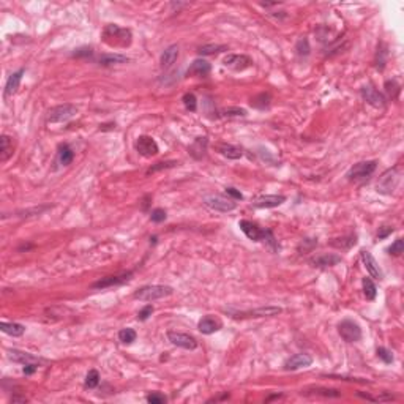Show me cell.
<instances>
[{"instance_id":"51","label":"cell","mask_w":404,"mask_h":404,"mask_svg":"<svg viewBox=\"0 0 404 404\" xmlns=\"http://www.w3.org/2000/svg\"><path fill=\"white\" fill-rule=\"evenodd\" d=\"M393 232V227H388V226H384V227H381V231L377 232V238H385V237H388L390 234Z\"/></svg>"},{"instance_id":"25","label":"cell","mask_w":404,"mask_h":404,"mask_svg":"<svg viewBox=\"0 0 404 404\" xmlns=\"http://www.w3.org/2000/svg\"><path fill=\"white\" fill-rule=\"evenodd\" d=\"M210 69H212V67L207 60L198 59V60H194L191 63V67L188 68L186 74L188 76H207L208 73H210Z\"/></svg>"},{"instance_id":"50","label":"cell","mask_w":404,"mask_h":404,"mask_svg":"<svg viewBox=\"0 0 404 404\" xmlns=\"http://www.w3.org/2000/svg\"><path fill=\"white\" fill-rule=\"evenodd\" d=\"M93 54V49L92 48H79V49H76L74 52H73V57H90Z\"/></svg>"},{"instance_id":"43","label":"cell","mask_w":404,"mask_h":404,"mask_svg":"<svg viewBox=\"0 0 404 404\" xmlns=\"http://www.w3.org/2000/svg\"><path fill=\"white\" fill-rule=\"evenodd\" d=\"M223 117H246V111L242 107H227L223 111Z\"/></svg>"},{"instance_id":"19","label":"cell","mask_w":404,"mask_h":404,"mask_svg":"<svg viewBox=\"0 0 404 404\" xmlns=\"http://www.w3.org/2000/svg\"><path fill=\"white\" fill-rule=\"evenodd\" d=\"M6 355H8L10 360H13V362H16V363H21V365H30V363H43L44 360L40 358V357H35V355H32V354L29 352H22V351H17V349H13V351H8L6 352Z\"/></svg>"},{"instance_id":"52","label":"cell","mask_w":404,"mask_h":404,"mask_svg":"<svg viewBox=\"0 0 404 404\" xmlns=\"http://www.w3.org/2000/svg\"><path fill=\"white\" fill-rule=\"evenodd\" d=\"M36 370H38V363H30V365H24L22 372L25 376H30V374H34Z\"/></svg>"},{"instance_id":"20","label":"cell","mask_w":404,"mask_h":404,"mask_svg":"<svg viewBox=\"0 0 404 404\" xmlns=\"http://www.w3.org/2000/svg\"><path fill=\"white\" fill-rule=\"evenodd\" d=\"M343 259L338 254H333V252H325V254H320V256H316L313 257L311 262L313 267H318V269H327V267H333V265L339 264Z\"/></svg>"},{"instance_id":"11","label":"cell","mask_w":404,"mask_h":404,"mask_svg":"<svg viewBox=\"0 0 404 404\" xmlns=\"http://www.w3.org/2000/svg\"><path fill=\"white\" fill-rule=\"evenodd\" d=\"M223 65L232 69V71H243V69L252 65V60L251 57L245 54H229L223 59Z\"/></svg>"},{"instance_id":"14","label":"cell","mask_w":404,"mask_h":404,"mask_svg":"<svg viewBox=\"0 0 404 404\" xmlns=\"http://www.w3.org/2000/svg\"><path fill=\"white\" fill-rule=\"evenodd\" d=\"M313 363V357L309 354H294L292 357H289L286 362H284V371H297L300 368H306Z\"/></svg>"},{"instance_id":"2","label":"cell","mask_w":404,"mask_h":404,"mask_svg":"<svg viewBox=\"0 0 404 404\" xmlns=\"http://www.w3.org/2000/svg\"><path fill=\"white\" fill-rule=\"evenodd\" d=\"M174 289L166 284H150V286H144L141 289H137L135 292V299L141 302H155L164 299V297L172 295Z\"/></svg>"},{"instance_id":"35","label":"cell","mask_w":404,"mask_h":404,"mask_svg":"<svg viewBox=\"0 0 404 404\" xmlns=\"http://www.w3.org/2000/svg\"><path fill=\"white\" fill-rule=\"evenodd\" d=\"M363 294L366 297V300H374L376 295H377V289L374 286V283H372L370 278H363Z\"/></svg>"},{"instance_id":"37","label":"cell","mask_w":404,"mask_h":404,"mask_svg":"<svg viewBox=\"0 0 404 404\" xmlns=\"http://www.w3.org/2000/svg\"><path fill=\"white\" fill-rule=\"evenodd\" d=\"M182 101H183V106H185L189 112L198 111V98H196L194 93H185L183 95Z\"/></svg>"},{"instance_id":"15","label":"cell","mask_w":404,"mask_h":404,"mask_svg":"<svg viewBox=\"0 0 404 404\" xmlns=\"http://www.w3.org/2000/svg\"><path fill=\"white\" fill-rule=\"evenodd\" d=\"M281 313L283 309L280 306H261L256 309H250V311L236 313L234 318H271V316H278Z\"/></svg>"},{"instance_id":"46","label":"cell","mask_w":404,"mask_h":404,"mask_svg":"<svg viewBox=\"0 0 404 404\" xmlns=\"http://www.w3.org/2000/svg\"><path fill=\"white\" fill-rule=\"evenodd\" d=\"M316 245H318V240H316V238H305V240H302V243L299 245V251L300 252L311 251Z\"/></svg>"},{"instance_id":"34","label":"cell","mask_w":404,"mask_h":404,"mask_svg":"<svg viewBox=\"0 0 404 404\" xmlns=\"http://www.w3.org/2000/svg\"><path fill=\"white\" fill-rule=\"evenodd\" d=\"M357 243V237L355 236H347V237H343V238H335L332 245L333 246H337V248H341V250H349L351 246H354Z\"/></svg>"},{"instance_id":"4","label":"cell","mask_w":404,"mask_h":404,"mask_svg":"<svg viewBox=\"0 0 404 404\" xmlns=\"http://www.w3.org/2000/svg\"><path fill=\"white\" fill-rule=\"evenodd\" d=\"M204 204L212 208L215 212H219V213H227V212H232L237 208V202L231 199V198H224V196L221 194H210V196H205L204 198Z\"/></svg>"},{"instance_id":"10","label":"cell","mask_w":404,"mask_h":404,"mask_svg":"<svg viewBox=\"0 0 404 404\" xmlns=\"http://www.w3.org/2000/svg\"><path fill=\"white\" fill-rule=\"evenodd\" d=\"M168 339L174 346L182 347V349H186V351H194L196 347H198V341H196V338L188 333L170 330V332H168Z\"/></svg>"},{"instance_id":"26","label":"cell","mask_w":404,"mask_h":404,"mask_svg":"<svg viewBox=\"0 0 404 404\" xmlns=\"http://www.w3.org/2000/svg\"><path fill=\"white\" fill-rule=\"evenodd\" d=\"M13 155V139L6 135L0 136V161L5 163Z\"/></svg>"},{"instance_id":"53","label":"cell","mask_w":404,"mask_h":404,"mask_svg":"<svg viewBox=\"0 0 404 404\" xmlns=\"http://www.w3.org/2000/svg\"><path fill=\"white\" fill-rule=\"evenodd\" d=\"M11 403H27V398H25V396H19V395H13L11 396Z\"/></svg>"},{"instance_id":"38","label":"cell","mask_w":404,"mask_h":404,"mask_svg":"<svg viewBox=\"0 0 404 404\" xmlns=\"http://www.w3.org/2000/svg\"><path fill=\"white\" fill-rule=\"evenodd\" d=\"M98 384H100V372L97 370H90L85 376V387L95 388L98 387Z\"/></svg>"},{"instance_id":"27","label":"cell","mask_w":404,"mask_h":404,"mask_svg":"<svg viewBox=\"0 0 404 404\" xmlns=\"http://www.w3.org/2000/svg\"><path fill=\"white\" fill-rule=\"evenodd\" d=\"M0 330L3 333L10 335V337H21L25 332V327L22 324H17V322H0Z\"/></svg>"},{"instance_id":"40","label":"cell","mask_w":404,"mask_h":404,"mask_svg":"<svg viewBox=\"0 0 404 404\" xmlns=\"http://www.w3.org/2000/svg\"><path fill=\"white\" fill-rule=\"evenodd\" d=\"M376 354H377V357L382 360L384 363H387V365H390V363H393V354H391L388 349H385V347H377V351H376Z\"/></svg>"},{"instance_id":"8","label":"cell","mask_w":404,"mask_h":404,"mask_svg":"<svg viewBox=\"0 0 404 404\" xmlns=\"http://www.w3.org/2000/svg\"><path fill=\"white\" fill-rule=\"evenodd\" d=\"M238 227L242 229V232L246 237L252 240V242H264L265 237H267L270 232L269 229H262L261 226H257L256 223H252V221H248V219L240 221Z\"/></svg>"},{"instance_id":"22","label":"cell","mask_w":404,"mask_h":404,"mask_svg":"<svg viewBox=\"0 0 404 404\" xmlns=\"http://www.w3.org/2000/svg\"><path fill=\"white\" fill-rule=\"evenodd\" d=\"M179 59V46L177 44H170L169 48L163 50V54L160 57V67L163 69H169Z\"/></svg>"},{"instance_id":"44","label":"cell","mask_w":404,"mask_h":404,"mask_svg":"<svg viewBox=\"0 0 404 404\" xmlns=\"http://www.w3.org/2000/svg\"><path fill=\"white\" fill-rule=\"evenodd\" d=\"M145 400H147V403H150V404H164V403L168 401V398L164 396L163 393H158V391H153V393H149Z\"/></svg>"},{"instance_id":"18","label":"cell","mask_w":404,"mask_h":404,"mask_svg":"<svg viewBox=\"0 0 404 404\" xmlns=\"http://www.w3.org/2000/svg\"><path fill=\"white\" fill-rule=\"evenodd\" d=\"M198 328H199L201 333H204V335H212V333L218 332V330H221V328H223V322H221V319L217 318V316L207 314V316H204V318H202V319L199 320Z\"/></svg>"},{"instance_id":"45","label":"cell","mask_w":404,"mask_h":404,"mask_svg":"<svg viewBox=\"0 0 404 404\" xmlns=\"http://www.w3.org/2000/svg\"><path fill=\"white\" fill-rule=\"evenodd\" d=\"M385 92L390 98H396L398 92H400V85L396 84V81H387L385 82Z\"/></svg>"},{"instance_id":"30","label":"cell","mask_w":404,"mask_h":404,"mask_svg":"<svg viewBox=\"0 0 404 404\" xmlns=\"http://www.w3.org/2000/svg\"><path fill=\"white\" fill-rule=\"evenodd\" d=\"M128 60H130L128 57L122 54H104L100 57V65L109 67V65H117V63H125Z\"/></svg>"},{"instance_id":"17","label":"cell","mask_w":404,"mask_h":404,"mask_svg":"<svg viewBox=\"0 0 404 404\" xmlns=\"http://www.w3.org/2000/svg\"><path fill=\"white\" fill-rule=\"evenodd\" d=\"M362 97L368 104H371L372 107H384L385 103H387V100H385L384 95L376 90L372 85H363L362 87Z\"/></svg>"},{"instance_id":"39","label":"cell","mask_w":404,"mask_h":404,"mask_svg":"<svg viewBox=\"0 0 404 404\" xmlns=\"http://www.w3.org/2000/svg\"><path fill=\"white\" fill-rule=\"evenodd\" d=\"M295 50H297V55L299 57H308L309 55L311 48H309V41L306 40V38L299 40V43H297V46H295Z\"/></svg>"},{"instance_id":"12","label":"cell","mask_w":404,"mask_h":404,"mask_svg":"<svg viewBox=\"0 0 404 404\" xmlns=\"http://www.w3.org/2000/svg\"><path fill=\"white\" fill-rule=\"evenodd\" d=\"M136 150L144 158H152L158 155V152H160L156 141L152 136H139L136 141Z\"/></svg>"},{"instance_id":"5","label":"cell","mask_w":404,"mask_h":404,"mask_svg":"<svg viewBox=\"0 0 404 404\" xmlns=\"http://www.w3.org/2000/svg\"><path fill=\"white\" fill-rule=\"evenodd\" d=\"M338 333L346 343H357L362 339V328L352 319H343L338 324Z\"/></svg>"},{"instance_id":"41","label":"cell","mask_w":404,"mask_h":404,"mask_svg":"<svg viewBox=\"0 0 404 404\" xmlns=\"http://www.w3.org/2000/svg\"><path fill=\"white\" fill-rule=\"evenodd\" d=\"M388 254L391 256H400L401 252L404 251V242H403V238H398L395 240L393 243H391V246H388Z\"/></svg>"},{"instance_id":"3","label":"cell","mask_w":404,"mask_h":404,"mask_svg":"<svg viewBox=\"0 0 404 404\" xmlns=\"http://www.w3.org/2000/svg\"><path fill=\"white\" fill-rule=\"evenodd\" d=\"M78 114V107L73 104H60L48 111V123H65Z\"/></svg>"},{"instance_id":"1","label":"cell","mask_w":404,"mask_h":404,"mask_svg":"<svg viewBox=\"0 0 404 404\" xmlns=\"http://www.w3.org/2000/svg\"><path fill=\"white\" fill-rule=\"evenodd\" d=\"M103 41L111 48H128L133 41L130 29H123L117 24H107L103 30Z\"/></svg>"},{"instance_id":"29","label":"cell","mask_w":404,"mask_h":404,"mask_svg":"<svg viewBox=\"0 0 404 404\" xmlns=\"http://www.w3.org/2000/svg\"><path fill=\"white\" fill-rule=\"evenodd\" d=\"M302 393H305V395H320L324 398H339L341 396V393L338 390L325 388V387H311V388H306L305 391H302Z\"/></svg>"},{"instance_id":"36","label":"cell","mask_w":404,"mask_h":404,"mask_svg":"<svg viewBox=\"0 0 404 404\" xmlns=\"http://www.w3.org/2000/svg\"><path fill=\"white\" fill-rule=\"evenodd\" d=\"M387 46L385 44H381V46L377 48V54H376V68L377 69H384L385 67V62H387Z\"/></svg>"},{"instance_id":"48","label":"cell","mask_w":404,"mask_h":404,"mask_svg":"<svg viewBox=\"0 0 404 404\" xmlns=\"http://www.w3.org/2000/svg\"><path fill=\"white\" fill-rule=\"evenodd\" d=\"M152 313H153V306H152V305H145L141 309V311L137 313V320H147L152 316Z\"/></svg>"},{"instance_id":"42","label":"cell","mask_w":404,"mask_h":404,"mask_svg":"<svg viewBox=\"0 0 404 404\" xmlns=\"http://www.w3.org/2000/svg\"><path fill=\"white\" fill-rule=\"evenodd\" d=\"M175 164H179V163H177V161H160V163L153 164V166H152V168L147 170V175H149V174H153V172H156V170H161V169H169V168H174Z\"/></svg>"},{"instance_id":"32","label":"cell","mask_w":404,"mask_h":404,"mask_svg":"<svg viewBox=\"0 0 404 404\" xmlns=\"http://www.w3.org/2000/svg\"><path fill=\"white\" fill-rule=\"evenodd\" d=\"M270 101H271L270 93L264 92V93L256 95L254 98H251V106L256 107V109H267V107L270 106Z\"/></svg>"},{"instance_id":"49","label":"cell","mask_w":404,"mask_h":404,"mask_svg":"<svg viewBox=\"0 0 404 404\" xmlns=\"http://www.w3.org/2000/svg\"><path fill=\"white\" fill-rule=\"evenodd\" d=\"M226 194H227V198H231V199H234V201H242V199H243V194L240 193L238 189L232 188V186L226 188Z\"/></svg>"},{"instance_id":"16","label":"cell","mask_w":404,"mask_h":404,"mask_svg":"<svg viewBox=\"0 0 404 404\" xmlns=\"http://www.w3.org/2000/svg\"><path fill=\"white\" fill-rule=\"evenodd\" d=\"M283 202H286V196L283 194H265L259 196L252 201V207L254 208H275L278 205H281Z\"/></svg>"},{"instance_id":"13","label":"cell","mask_w":404,"mask_h":404,"mask_svg":"<svg viewBox=\"0 0 404 404\" xmlns=\"http://www.w3.org/2000/svg\"><path fill=\"white\" fill-rule=\"evenodd\" d=\"M360 257H362V262L365 265L366 271H368V273L371 275V278H374V280L381 281L382 278H384V273H382L381 267H379L377 261L374 259V256H372L368 250H362V251H360Z\"/></svg>"},{"instance_id":"24","label":"cell","mask_w":404,"mask_h":404,"mask_svg":"<svg viewBox=\"0 0 404 404\" xmlns=\"http://www.w3.org/2000/svg\"><path fill=\"white\" fill-rule=\"evenodd\" d=\"M217 150L219 155H223L224 158H227V160H240V158L243 156V150L232 144H226V142L218 144Z\"/></svg>"},{"instance_id":"28","label":"cell","mask_w":404,"mask_h":404,"mask_svg":"<svg viewBox=\"0 0 404 404\" xmlns=\"http://www.w3.org/2000/svg\"><path fill=\"white\" fill-rule=\"evenodd\" d=\"M57 153H59V161L62 166H68V164H71L74 160V152L68 144H60Z\"/></svg>"},{"instance_id":"31","label":"cell","mask_w":404,"mask_h":404,"mask_svg":"<svg viewBox=\"0 0 404 404\" xmlns=\"http://www.w3.org/2000/svg\"><path fill=\"white\" fill-rule=\"evenodd\" d=\"M227 50V46L224 44H204V46L198 48V54L199 55H215L219 52H224Z\"/></svg>"},{"instance_id":"33","label":"cell","mask_w":404,"mask_h":404,"mask_svg":"<svg viewBox=\"0 0 404 404\" xmlns=\"http://www.w3.org/2000/svg\"><path fill=\"white\" fill-rule=\"evenodd\" d=\"M136 338H137V333L133 330V328H130V327L122 328V330L118 332V341H120V343H123V344L135 343Z\"/></svg>"},{"instance_id":"6","label":"cell","mask_w":404,"mask_h":404,"mask_svg":"<svg viewBox=\"0 0 404 404\" xmlns=\"http://www.w3.org/2000/svg\"><path fill=\"white\" fill-rule=\"evenodd\" d=\"M377 168V161L371 160V161H360L357 164H354V166L349 169V172L346 174V177L349 180L354 182H358V180H365L371 177L374 174V170Z\"/></svg>"},{"instance_id":"23","label":"cell","mask_w":404,"mask_h":404,"mask_svg":"<svg viewBox=\"0 0 404 404\" xmlns=\"http://www.w3.org/2000/svg\"><path fill=\"white\" fill-rule=\"evenodd\" d=\"M24 73H25V69L24 68H19L17 71L10 74V78H8V81H6V84H5V97H11V95H15L17 92Z\"/></svg>"},{"instance_id":"9","label":"cell","mask_w":404,"mask_h":404,"mask_svg":"<svg viewBox=\"0 0 404 404\" xmlns=\"http://www.w3.org/2000/svg\"><path fill=\"white\" fill-rule=\"evenodd\" d=\"M131 276H133V271H123V273H118V275L101 278V280L92 284V289H107L114 286H122V284L128 283L131 280Z\"/></svg>"},{"instance_id":"21","label":"cell","mask_w":404,"mask_h":404,"mask_svg":"<svg viewBox=\"0 0 404 404\" xmlns=\"http://www.w3.org/2000/svg\"><path fill=\"white\" fill-rule=\"evenodd\" d=\"M208 147V139L205 136H199L196 137L193 144L188 147V153L191 155L194 160H202L205 156V152Z\"/></svg>"},{"instance_id":"7","label":"cell","mask_w":404,"mask_h":404,"mask_svg":"<svg viewBox=\"0 0 404 404\" xmlns=\"http://www.w3.org/2000/svg\"><path fill=\"white\" fill-rule=\"evenodd\" d=\"M398 182H400V174H398V168L388 169L387 172H384L381 180L377 182L376 189L377 193L382 194H391L395 191V188L398 186Z\"/></svg>"},{"instance_id":"47","label":"cell","mask_w":404,"mask_h":404,"mask_svg":"<svg viewBox=\"0 0 404 404\" xmlns=\"http://www.w3.org/2000/svg\"><path fill=\"white\" fill-rule=\"evenodd\" d=\"M150 219L153 221V223H163V221L166 219V210H163V208H155V210H152Z\"/></svg>"}]
</instances>
